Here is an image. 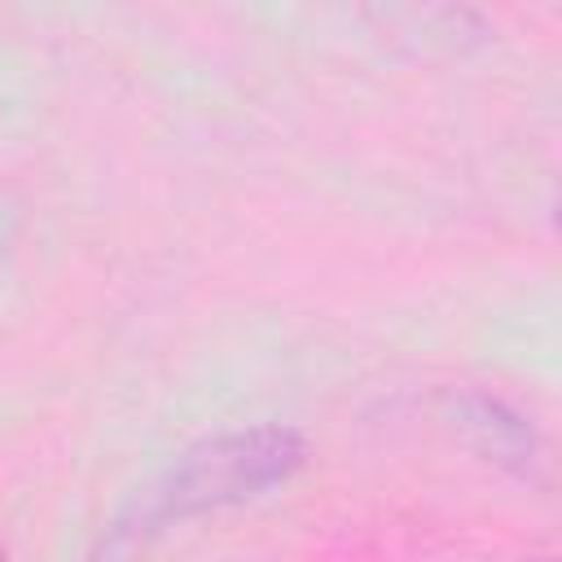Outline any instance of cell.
Wrapping results in <instances>:
<instances>
[{
	"label": "cell",
	"instance_id": "1",
	"mask_svg": "<svg viewBox=\"0 0 562 562\" xmlns=\"http://www.w3.org/2000/svg\"><path fill=\"white\" fill-rule=\"evenodd\" d=\"M303 465V439L285 426H259L189 448L154 492V518L202 514L263 496Z\"/></svg>",
	"mask_w": 562,
	"mask_h": 562
},
{
	"label": "cell",
	"instance_id": "2",
	"mask_svg": "<svg viewBox=\"0 0 562 562\" xmlns=\"http://www.w3.org/2000/svg\"><path fill=\"white\" fill-rule=\"evenodd\" d=\"M0 562H4V558H0Z\"/></svg>",
	"mask_w": 562,
	"mask_h": 562
}]
</instances>
